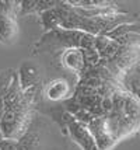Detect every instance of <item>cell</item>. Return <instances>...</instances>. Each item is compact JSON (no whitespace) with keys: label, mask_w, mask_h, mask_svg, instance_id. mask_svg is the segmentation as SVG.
I'll list each match as a JSON object with an SVG mask.
<instances>
[{"label":"cell","mask_w":140,"mask_h":150,"mask_svg":"<svg viewBox=\"0 0 140 150\" xmlns=\"http://www.w3.org/2000/svg\"><path fill=\"white\" fill-rule=\"evenodd\" d=\"M69 119H67V128H69V132L72 137L74 139V142L80 146L83 150H94L97 149L95 147V143H94L93 136L90 135V132L86 126L80 122H77L76 119H73L72 115H69Z\"/></svg>","instance_id":"obj_2"},{"label":"cell","mask_w":140,"mask_h":150,"mask_svg":"<svg viewBox=\"0 0 140 150\" xmlns=\"http://www.w3.org/2000/svg\"><path fill=\"white\" fill-rule=\"evenodd\" d=\"M45 96L51 101H65L73 96V87L65 79H55L45 87Z\"/></svg>","instance_id":"obj_3"},{"label":"cell","mask_w":140,"mask_h":150,"mask_svg":"<svg viewBox=\"0 0 140 150\" xmlns=\"http://www.w3.org/2000/svg\"><path fill=\"white\" fill-rule=\"evenodd\" d=\"M62 65L66 69L74 72L76 74H80L84 69V60L81 55V49H65L62 52Z\"/></svg>","instance_id":"obj_4"},{"label":"cell","mask_w":140,"mask_h":150,"mask_svg":"<svg viewBox=\"0 0 140 150\" xmlns=\"http://www.w3.org/2000/svg\"><path fill=\"white\" fill-rule=\"evenodd\" d=\"M81 55H83V60H84V67H91V66L98 65L100 62V55L94 48L90 49H81Z\"/></svg>","instance_id":"obj_7"},{"label":"cell","mask_w":140,"mask_h":150,"mask_svg":"<svg viewBox=\"0 0 140 150\" xmlns=\"http://www.w3.org/2000/svg\"><path fill=\"white\" fill-rule=\"evenodd\" d=\"M3 112H4V104H3V97H0V121L3 117Z\"/></svg>","instance_id":"obj_8"},{"label":"cell","mask_w":140,"mask_h":150,"mask_svg":"<svg viewBox=\"0 0 140 150\" xmlns=\"http://www.w3.org/2000/svg\"><path fill=\"white\" fill-rule=\"evenodd\" d=\"M94 150H98V149H94Z\"/></svg>","instance_id":"obj_10"},{"label":"cell","mask_w":140,"mask_h":150,"mask_svg":"<svg viewBox=\"0 0 140 150\" xmlns=\"http://www.w3.org/2000/svg\"><path fill=\"white\" fill-rule=\"evenodd\" d=\"M3 139H4V137H3V135H1V132H0V142H1Z\"/></svg>","instance_id":"obj_9"},{"label":"cell","mask_w":140,"mask_h":150,"mask_svg":"<svg viewBox=\"0 0 140 150\" xmlns=\"http://www.w3.org/2000/svg\"><path fill=\"white\" fill-rule=\"evenodd\" d=\"M58 4V3H56ZM41 23L42 27L48 30V31H53V30H59L60 28V16L56 6L52 8H48L44 13H41Z\"/></svg>","instance_id":"obj_6"},{"label":"cell","mask_w":140,"mask_h":150,"mask_svg":"<svg viewBox=\"0 0 140 150\" xmlns=\"http://www.w3.org/2000/svg\"><path fill=\"white\" fill-rule=\"evenodd\" d=\"M120 46L116 41L108 38L105 35H97L94 39V49L100 55V59H109L118 52Z\"/></svg>","instance_id":"obj_5"},{"label":"cell","mask_w":140,"mask_h":150,"mask_svg":"<svg viewBox=\"0 0 140 150\" xmlns=\"http://www.w3.org/2000/svg\"><path fill=\"white\" fill-rule=\"evenodd\" d=\"M18 1H0V42L11 45L18 38Z\"/></svg>","instance_id":"obj_1"}]
</instances>
